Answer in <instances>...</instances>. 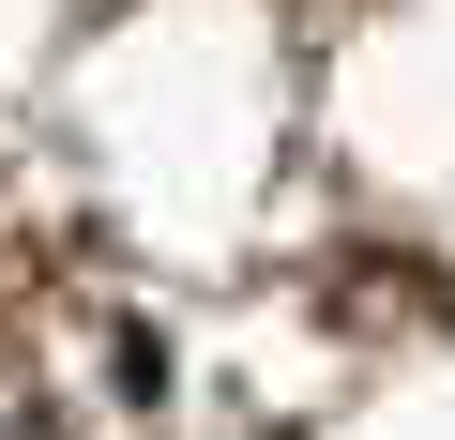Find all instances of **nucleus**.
Segmentation results:
<instances>
[{
    "label": "nucleus",
    "instance_id": "nucleus-1",
    "mask_svg": "<svg viewBox=\"0 0 455 440\" xmlns=\"http://www.w3.org/2000/svg\"><path fill=\"white\" fill-rule=\"evenodd\" d=\"M334 16H349V0H334Z\"/></svg>",
    "mask_w": 455,
    "mask_h": 440
}]
</instances>
